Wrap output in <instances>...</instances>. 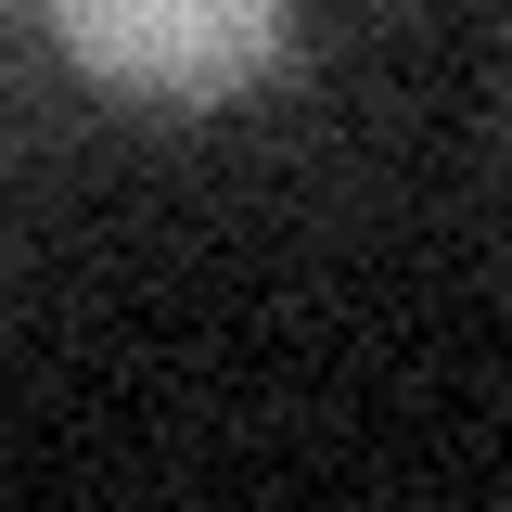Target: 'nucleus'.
<instances>
[{"label": "nucleus", "instance_id": "obj_1", "mask_svg": "<svg viewBox=\"0 0 512 512\" xmlns=\"http://www.w3.org/2000/svg\"><path fill=\"white\" fill-rule=\"evenodd\" d=\"M39 13L116 103H154V116L244 103L295 39V0H39Z\"/></svg>", "mask_w": 512, "mask_h": 512}]
</instances>
